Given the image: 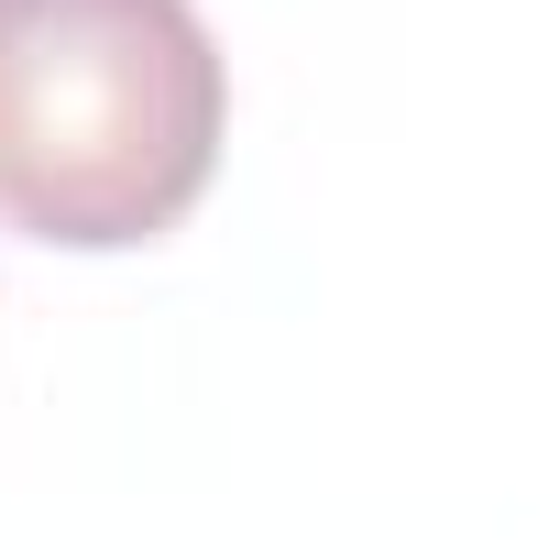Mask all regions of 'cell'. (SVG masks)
<instances>
[{
  "label": "cell",
  "instance_id": "obj_1",
  "mask_svg": "<svg viewBox=\"0 0 560 560\" xmlns=\"http://www.w3.org/2000/svg\"><path fill=\"white\" fill-rule=\"evenodd\" d=\"M231 67L198 0H0V220L132 253L209 198Z\"/></svg>",
  "mask_w": 560,
  "mask_h": 560
}]
</instances>
